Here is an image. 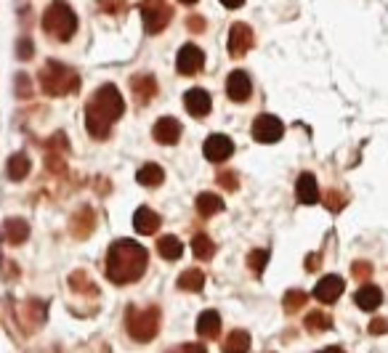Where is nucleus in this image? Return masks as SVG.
<instances>
[{"mask_svg":"<svg viewBox=\"0 0 388 353\" xmlns=\"http://www.w3.org/2000/svg\"><path fill=\"white\" fill-rule=\"evenodd\" d=\"M149 255L139 242L134 239H117L112 242L107 253V279L114 285H131L139 282L146 271Z\"/></svg>","mask_w":388,"mask_h":353,"instance_id":"obj_1","label":"nucleus"},{"mask_svg":"<svg viewBox=\"0 0 388 353\" xmlns=\"http://www.w3.org/2000/svg\"><path fill=\"white\" fill-rule=\"evenodd\" d=\"M122 112H125V101H122L120 90L107 83L90 96L88 107H86V128L93 138H107L112 122L120 120Z\"/></svg>","mask_w":388,"mask_h":353,"instance_id":"obj_2","label":"nucleus"},{"mask_svg":"<svg viewBox=\"0 0 388 353\" xmlns=\"http://www.w3.org/2000/svg\"><path fill=\"white\" fill-rule=\"evenodd\" d=\"M40 88H43L48 96H67V93H75V90L80 88V78L72 66L51 59V61L40 69Z\"/></svg>","mask_w":388,"mask_h":353,"instance_id":"obj_3","label":"nucleus"},{"mask_svg":"<svg viewBox=\"0 0 388 353\" xmlns=\"http://www.w3.org/2000/svg\"><path fill=\"white\" fill-rule=\"evenodd\" d=\"M43 30L54 40L67 43L69 37L78 32V16H75V11L69 8L64 0H54L43 13Z\"/></svg>","mask_w":388,"mask_h":353,"instance_id":"obj_4","label":"nucleus"},{"mask_svg":"<svg viewBox=\"0 0 388 353\" xmlns=\"http://www.w3.org/2000/svg\"><path fill=\"white\" fill-rule=\"evenodd\" d=\"M125 327H128V335L134 337L136 342H149L160 330V309H136L131 306L128 313H125Z\"/></svg>","mask_w":388,"mask_h":353,"instance_id":"obj_5","label":"nucleus"},{"mask_svg":"<svg viewBox=\"0 0 388 353\" xmlns=\"http://www.w3.org/2000/svg\"><path fill=\"white\" fill-rule=\"evenodd\" d=\"M141 19H144L146 32L157 35L170 24V19H173V8L167 6L165 0H144V3H141Z\"/></svg>","mask_w":388,"mask_h":353,"instance_id":"obj_6","label":"nucleus"},{"mask_svg":"<svg viewBox=\"0 0 388 353\" xmlns=\"http://www.w3.org/2000/svg\"><path fill=\"white\" fill-rule=\"evenodd\" d=\"M282 133H285V125L279 117L274 114H258L253 122V138L255 141H261V144H274L282 138Z\"/></svg>","mask_w":388,"mask_h":353,"instance_id":"obj_7","label":"nucleus"},{"mask_svg":"<svg viewBox=\"0 0 388 353\" xmlns=\"http://www.w3.org/2000/svg\"><path fill=\"white\" fill-rule=\"evenodd\" d=\"M202 152H205V160H211V162H226V160L234 155V141L229 136L213 133V136H208Z\"/></svg>","mask_w":388,"mask_h":353,"instance_id":"obj_8","label":"nucleus"},{"mask_svg":"<svg viewBox=\"0 0 388 353\" xmlns=\"http://www.w3.org/2000/svg\"><path fill=\"white\" fill-rule=\"evenodd\" d=\"M202 64H205V54H202L197 45L187 43L181 51H178L176 56V69L181 72V75H187V78H192V75H197L202 69Z\"/></svg>","mask_w":388,"mask_h":353,"instance_id":"obj_9","label":"nucleus"},{"mask_svg":"<svg viewBox=\"0 0 388 353\" xmlns=\"http://www.w3.org/2000/svg\"><path fill=\"white\" fill-rule=\"evenodd\" d=\"M250 48H253V30L242 22L232 24V30H229V54H232V59H242Z\"/></svg>","mask_w":388,"mask_h":353,"instance_id":"obj_10","label":"nucleus"},{"mask_svg":"<svg viewBox=\"0 0 388 353\" xmlns=\"http://www.w3.org/2000/svg\"><path fill=\"white\" fill-rule=\"evenodd\" d=\"M343 289H346V285H343V279L338 274H327L324 279H319V285L314 287V298L319 300V303H335V300L343 295Z\"/></svg>","mask_w":388,"mask_h":353,"instance_id":"obj_11","label":"nucleus"},{"mask_svg":"<svg viewBox=\"0 0 388 353\" xmlns=\"http://www.w3.org/2000/svg\"><path fill=\"white\" fill-rule=\"evenodd\" d=\"M250 93H253L250 78L245 75L242 69H234L232 75H229V80H226V96L232 101H237V104H242V101L250 99Z\"/></svg>","mask_w":388,"mask_h":353,"instance_id":"obj_12","label":"nucleus"},{"mask_svg":"<svg viewBox=\"0 0 388 353\" xmlns=\"http://www.w3.org/2000/svg\"><path fill=\"white\" fill-rule=\"evenodd\" d=\"M152 136H155L157 144L163 146H173L181 138V122L176 117H160L152 128Z\"/></svg>","mask_w":388,"mask_h":353,"instance_id":"obj_13","label":"nucleus"},{"mask_svg":"<svg viewBox=\"0 0 388 353\" xmlns=\"http://www.w3.org/2000/svg\"><path fill=\"white\" fill-rule=\"evenodd\" d=\"M184 107H187V112L192 114V117H205L208 112H211V93L202 88H192L184 93Z\"/></svg>","mask_w":388,"mask_h":353,"instance_id":"obj_14","label":"nucleus"},{"mask_svg":"<svg viewBox=\"0 0 388 353\" xmlns=\"http://www.w3.org/2000/svg\"><path fill=\"white\" fill-rule=\"evenodd\" d=\"M295 194H298L300 205H317L319 202V186H317V178L311 173H303L295 184Z\"/></svg>","mask_w":388,"mask_h":353,"instance_id":"obj_15","label":"nucleus"},{"mask_svg":"<svg viewBox=\"0 0 388 353\" xmlns=\"http://www.w3.org/2000/svg\"><path fill=\"white\" fill-rule=\"evenodd\" d=\"M160 215H157L155 210H149V208H139L136 210V215H134V226H136V232L139 234H144V237H149V234H155L157 229H160Z\"/></svg>","mask_w":388,"mask_h":353,"instance_id":"obj_16","label":"nucleus"},{"mask_svg":"<svg viewBox=\"0 0 388 353\" xmlns=\"http://www.w3.org/2000/svg\"><path fill=\"white\" fill-rule=\"evenodd\" d=\"M131 88H134V96L141 104H149L157 93V80L152 75H139V78L131 80Z\"/></svg>","mask_w":388,"mask_h":353,"instance_id":"obj_17","label":"nucleus"},{"mask_svg":"<svg viewBox=\"0 0 388 353\" xmlns=\"http://www.w3.org/2000/svg\"><path fill=\"white\" fill-rule=\"evenodd\" d=\"M3 237H6L8 244H22L27 242V237H30V226H27V221H22V218H8L6 226H3Z\"/></svg>","mask_w":388,"mask_h":353,"instance_id":"obj_18","label":"nucleus"},{"mask_svg":"<svg viewBox=\"0 0 388 353\" xmlns=\"http://www.w3.org/2000/svg\"><path fill=\"white\" fill-rule=\"evenodd\" d=\"M380 303H383V292H380V287H375V285L359 287V292H356V306L362 311H375V309H380Z\"/></svg>","mask_w":388,"mask_h":353,"instance_id":"obj_19","label":"nucleus"},{"mask_svg":"<svg viewBox=\"0 0 388 353\" xmlns=\"http://www.w3.org/2000/svg\"><path fill=\"white\" fill-rule=\"evenodd\" d=\"M218 332H221V316H218L216 311L200 313V319H197V335L213 340V337H218Z\"/></svg>","mask_w":388,"mask_h":353,"instance_id":"obj_20","label":"nucleus"},{"mask_svg":"<svg viewBox=\"0 0 388 353\" xmlns=\"http://www.w3.org/2000/svg\"><path fill=\"white\" fill-rule=\"evenodd\" d=\"M136 181H139L141 186L152 189V186H160V184L165 181V173H163V167L155 165V162H146V165L136 173Z\"/></svg>","mask_w":388,"mask_h":353,"instance_id":"obj_21","label":"nucleus"},{"mask_svg":"<svg viewBox=\"0 0 388 353\" xmlns=\"http://www.w3.org/2000/svg\"><path fill=\"white\" fill-rule=\"evenodd\" d=\"M157 253L163 255L165 261H178L181 255H184V244H181V239L178 237H160L157 239Z\"/></svg>","mask_w":388,"mask_h":353,"instance_id":"obj_22","label":"nucleus"},{"mask_svg":"<svg viewBox=\"0 0 388 353\" xmlns=\"http://www.w3.org/2000/svg\"><path fill=\"white\" fill-rule=\"evenodd\" d=\"M197 213L200 215H205V218H211V215H216V213H221L223 210V199L218 197V194H211V191H202L200 197H197Z\"/></svg>","mask_w":388,"mask_h":353,"instance_id":"obj_23","label":"nucleus"},{"mask_svg":"<svg viewBox=\"0 0 388 353\" xmlns=\"http://www.w3.org/2000/svg\"><path fill=\"white\" fill-rule=\"evenodd\" d=\"M250 351V335L245 330H234L226 342H223V353H247Z\"/></svg>","mask_w":388,"mask_h":353,"instance_id":"obj_24","label":"nucleus"},{"mask_svg":"<svg viewBox=\"0 0 388 353\" xmlns=\"http://www.w3.org/2000/svg\"><path fill=\"white\" fill-rule=\"evenodd\" d=\"M202 285H205V274L197 271V268H187L184 274L178 276V287L184 292H200Z\"/></svg>","mask_w":388,"mask_h":353,"instance_id":"obj_25","label":"nucleus"},{"mask_svg":"<svg viewBox=\"0 0 388 353\" xmlns=\"http://www.w3.org/2000/svg\"><path fill=\"white\" fill-rule=\"evenodd\" d=\"M30 176V157L27 155H13L8 160V178L11 181H24Z\"/></svg>","mask_w":388,"mask_h":353,"instance_id":"obj_26","label":"nucleus"},{"mask_svg":"<svg viewBox=\"0 0 388 353\" xmlns=\"http://www.w3.org/2000/svg\"><path fill=\"white\" fill-rule=\"evenodd\" d=\"M192 250H194V255H197L200 261H211L213 255H216V244L211 242L208 234H194V239H192Z\"/></svg>","mask_w":388,"mask_h":353,"instance_id":"obj_27","label":"nucleus"},{"mask_svg":"<svg viewBox=\"0 0 388 353\" xmlns=\"http://www.w3.org/2000/svg\"><path fill=\"white\" fill-rule=\"evenodd\" d=\"M72 229H75V237H80V239L88 237L90 229H93V213L88 208L80 210L78 215H75V221H72Z\"/></svg>","mask_w":388,"mask_h":353,"instance_id":"obj_28","label":"nucleus"},{"mask_svg":"<svg viewBox=\"0 0 388 353\" xmlns=\"http://www.w3.org/2000/svg\"><path fill=\"white\" fill-rule=\"evenodd\" d=\"M333 327V319L324 313V311H311L306 313V330L309 332H324Z\"/></svg>","mask_w":388,"mask_h":353,"instance_id":"obj_29","label":"nucleus"},{"mask_svg":"<svg viewBox=\"0 0 388 353\" xmlns=\"http://www.w3.org/2000/svg\"><path fill=\"white\" fill-rule=\"evenodd\" d=\"M306 300H309V295H306L303 289H290V292H285L282 306H285V311H288V313H298V311L306 306Z\"/></svg>","mask_w":388,"mask_h":353,"instance_id":"obj_30","label":"nucleus"},{"mask_svg":"<svg viewBox=\"0 0 388 353\" xmlns=\"http://www.w3.org/2000/svg\"><path fill=\"white\" fill-rule=\"evenodd\" d=\"M266 263H269V250H264V247H258V250H253V253L247 255V265H250V271L255 276L264 274Z\"/></svg>","mask_w":388,"mask_h":353,"instance_id":"obj_31","label":"nucleus"},{"mask_svg":"<svg viewBox=\"0 0 388 353\" xmlns=\"http://www.w3.org/2000/svg\"><path fill=\"white\" fill-rule=\"evenodd\" d=\"M99 8L112 13V16H120L125 11V0H99Z\"/></svg>","mask_w":388,"mask_h":353,"instance_id":"obj_32","label":"nucleus"},{"mask_svg":"<svg viewBox=\"0 0 388 353\" xmlns=\"http://www.w3.org/2000/svg\"><path fill=\"white\" fill-rule=\"evenodd\" d=\"M16 51H19V59H22V61L33 59V51H35L33 40H30V37H19V45H16Z\"/></svg>","mask_w":388,"mask_h":353,"instance_id":"obj_33","label":"nucleus"},{"mask_svg":"<svg viewBox=\"0 0 388 353\" xmlns=\"http://www.w3.org/2000/svg\"><path fill=\"white\" fill-rule=\"evenodd\" d=\"M370 274H372V265L365 263V261H356L354 263V276L356 279H365V276H370Z\"/></svg>","mask_w":388,"mask_h":353,"instance_id":"obj_34","label":"nucleus"},{"mask_svg":"<svg viewBox=\"0 0 388 353\" xmlns=\"http://www.w3.org/2000/svg\"><path fill=\"white\" fill-rule=\"evenodd\" d=\"M16 90L22 93L24 99L33 93V88H30V78H27V75H19V78H16Z\"/></svg>","mask_w":388,"mask_h":353,"instance_id":"obj_35","label":"nucleus"},{"mask_svg":"<svg viewBox=\"0 0 388 353\" xmlns=\"http://www.w3.org/2000/svg\"><path fill=\"white\" fill-rule=\"evenodd\" d=\"M167 353H208L202 345H197V342H187V345H181V348H173V351Z\"/></svg>","mask_w":388,"mask_h":353,"instance_id":"obj_36","label":"nucleus"},{"mask_svg":"<svg viewBox=\"0 0 388 353\" xmlns=\"http://www.w3.org/2000/svg\"><path fill=\"white\" fill-rule=\"evenodd\" d=\"M383 332H388V319L370 321V335H383Z\"/></svg>","mask_w":388,"mask_h":353,"instance_id":"obj_37","label":"nucleus"},{"mask_svg":"<svg viewBox=\"0 0 388 353\" xmlns=\"http://www.w3.org/2000/svg\"><path fill=\"white\" fill-rule=\"evenodd\" d=\"M324 202H327V208L335 210V213H338V210L343 208V197H338L335 191H330V194H327V199H324Z\"/></svg>","mask_w":388,"mask_h":353,"instance_id":"obj_38","label":"nucleus"},{"mask_svg":"<svg viewBox=\"0 0 388 353\" xmlns=\"http://www.w3.org/2000/svg\"><path fill=\"white\" fill-rule=\"evenodd\" d=\"M187 24H189V30H192V32H202V30H205V22H202L197 13H192Z\"/></svg>","mask_w":388,"mask_h":353,"instance_id":"obj_39","label":"nucleus"},{"mask_svg":"<svg viewBox=\"0 0 388 353\" xmlns=\"http://www.w3.org/2000/svg\"><path fill=\"white\" fill-rule=\"evenodd\" d=\"M218 181H221V184H226V189H237V178L232 176V173H221V176H218Z\"/></svg>","mask_w":388,"mask_h":353,"instance_id":"obj_40","label":"nucleus"},{"mask_svg":"<svg viewBox=\"0 0 388 353\" xmlns=\"http://www.w3.org/2000/svg\"><path fill=\"white\" fill-rule=\"evenodd\" d=\"M221 3L226 6V8H240L245 0H221Z\"/></svg>","mask_w":388,"mask_h":353,"instance_id":"obj_41","label":"nucleus"},{"mask_svg":"<svg viewBox=\"0 0 388 353\" xmlns=\"http://www.w3.org/2000/svg\"><path fill=\"white\" fill-rule=\"evenodd\" d=\"M306 265H309V268H317V265H319V258H317V255H311L309 263H306Z\"/></svg>","mask_w":388,"mask_h":353,"instance_id":"obj_42","label":"nucleus"},{"mask_svg":"<svg viewBox=\"0 0 388 353\" xmlns=\"http://www.w3.org/2000/svg\"><path fill=\"white\" fill-rule=\"evenodd\" d=\"M319 353H346V351H341V348H324V351Z\"/></svg>","mask_w":388,"mask_h":353,"instance_id":"obj_43","label":"nucleus"},{"mask_svg":"<svg viewBox=\"0 0 388 353\" xmlns=\"http://www.w3.org/2000/svg\"><path fill=\"white\" fill-rule=\"evenodd\" d=\"M178 3H184V6H194L197 0H178Z\"/></svg>","mask_w":388,"mask_h":353,"instance_id":"obj_44","label":"nucleus"}]
</instances>
